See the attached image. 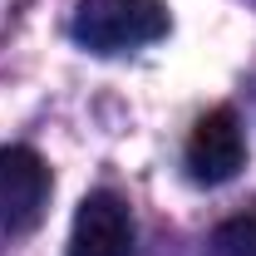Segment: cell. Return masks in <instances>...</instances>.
<instances>
[{
    "label": "cell",
    "mask_w": 256,
    "mask_h": 256,
    "mask_svg": "<svg viewBox=\"0 0 256 256\" xmlns=\"http://www.w3.org/2000/svg\"><path fill=\"white\" fill-rule=\"evenodd\" d=\"M50 202V168L34 148H0V232H30Z\"/></svg>",
    "instance_id": "obj_3"
},
{
    "label": "cell",
    "mask_w": 256,
    "mask_h": 256,
    "mask_svg": "<svg viewBox=\"0 0 256 256\" xmlns=\"http://www.w3.org/2000/svg\"><path fill=\"white\" fill-rule=\"evenodd\" d=\"M182 162H188V178L202 182V188H222L242 172L246 162V133H242V118L232 108H207L188 133V148H182Z\"/></svg>",
    "instance_id": "obj_2"
},
{
    "label": "cell",
    "mask_w": 256,
    "mask_h": 256,
    "mask_svg": "<svg viewBox=\"0 0 256 256\" xmlns=\"http://www.w3.org/2000/svg\"><path fill=\"white\" fill-rule=\"evenodd\" d=\"M69 256H133V217L118 192H89L79 202Z\"/></svg>",
    "instance_id": "obj_4"
},
{
    "label": "cell",
    "mask_w": 256,
    "mask_h": 256,
    "mask_svg": "<svg viewBox=\"0 0 256 256\" xmlns=\"http://www.w3.org/2000/svg\"><path fill=\"white\" fill-rule=\"evenodd\" d=\"M212 252L217 256H256V212L226 217V222L212 232Z\"/></svg>",
    "instance_id": "obj_5"
},
{
    "label": "cell",
    "mask_w": 256,
    "mask_h": 256,
    "mask_svg": "<svg viewBox=\"0 0 256 256\" xmlns=\"http://www.w3.org/2000/svg\"><path fill=\"white\" fill-rule=\"evenodd\" d=\"M69 34L89 54H128L168 34V5L162 0H79Z\"/></svg>",
    "instance_id": "obj_1"
}]
</instances>
